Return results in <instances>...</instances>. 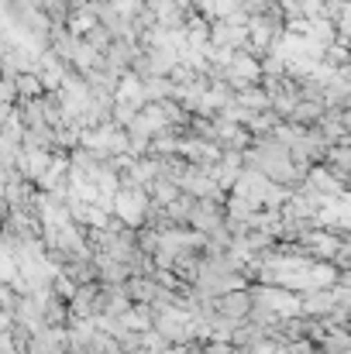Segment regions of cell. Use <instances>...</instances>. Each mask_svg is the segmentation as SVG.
<instances>
[{"label": "cell", "mask_w": 351, "mask_h": 354, "mask_svg": "<svg viewBox=\"0 0 351 354\" xmlns=\"http://www.w3.org/2000/svg\"><path fill=\"white\" fill-rule=\"evenodd\" d=\"M111 214L127 227H141L145 224V210H148V196L145 189H131V186H117L114 196L107 200Z\"/></svg>", "instance_id": "cell-1"}, {"label": "cell", "mask_w": 351, "mask_h": 354, "mask_svg": "<svg viewBox=\"0 0 351 354\" xmlns=\"http://www.w3.org/2000/svg\"><path fill=\"white\" fill-rule=\"evenodd\" d=\"M217 227H224V200H197L190 214V231L207 237Z\"/></svg>", "instance_id": "cell-2"}, {"label": "cell", "mask_w": 351, "mask_h": 354, "mask_svg": "<svg viewBox=\"0 0 351 354\" xmlns=\"http://www.w3.org/2000/svg\"><path fill=\"white\" fill-rule=\"evenodd\" d=\"M248 310H251V292H248V286H237V289H228V292L214 296V313L228 317L234 324H241V320L248 317Z\"/></svg>", "instance_id": "cell-3"}, {"label": "cell", "mask_w": 351, "mask_h": 354, "mask_svg": "<svg viewBox=\"0 0 351 354\" xmlns=\"http://www.w3.org/2000/svg\"><path fill=\"white\" fill-rule=\"evenodd\" d=\"M59 275H66L73 286H87V282H97V261L93 254H73L62 261Z\"/></svg>", "instance_id": "cell-4"}, {"label": "cell", "mask_w": 351, "mask_h": 354, "mask_svg": "<svg viewBox=\"0 0 351 354\" xmlns=\"http://www.w3.org/2000/svg\"><path fill=\"white\" fill-rule=\"evenodd\" d=\"M159 289H162V282L155 275H127L124 279V292L131 303H155Z\"/></svg>", "instance_id": "cell-5"}, {"label": "cell", "mask_w": 351, "mask_h": 354, "mask_svg": "<svg viewBox=\"0 0 351 354\" xmlns=\"http://www.w3.org/2000/svg\"><path fill=\"white\" fill-rule=\"evenodd\" d=\"M324 114V104H314V100H296L293 111L286 114V124H296V127H310L317 124Z\"/></svg>", "instance_id": "cell-6"}, {"label": "cell", "mask_w": 351, "mask_h": 354, "mask_svg": "<svg viewBox=\"0 0 351 354\" xmlns=\"http://www.w3.org/2000/svg\"><path fill=\"white\" fill-rule=\"evenodd\" d=\"M200 354H234L231 341H200Z\"/></svg>", "instance_id": "cell-7"}]
</instances>
